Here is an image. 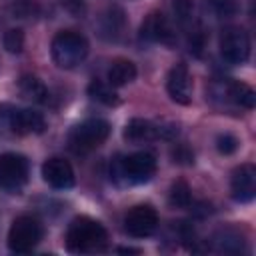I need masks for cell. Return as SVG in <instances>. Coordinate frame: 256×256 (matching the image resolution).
<instances>
[{
  "label": "cell",
  "instance_id": "cell-8",
  "mask_svg": "<svg viewBox=\"0 0 256 256\" xmlns=\"http://www.w3.org/2000/svg\"><path fill=\"white\" fill-rule=\"evenodd\" d=\"M250 36L238 26H228L220 34V56L228 64H244L250 58Z\"/></svg>",
  "mask_w": 256,
  "mask_h": 256
},
{
  "label": "cell",
  "instance_id": "cell-15",
  "mask_svg": "<svg viewBox=\"0 0 256 256\" xmlns=\"http://www.w3.org/2000/svg\"><path fill=\"white\" fill-rule=\"evenodd\" d=\"M42 178L48 186L56 188V190H66L74 186V170L70 166L68 160L64 158H48L42 164Z\"/></svg>",
  "mask_w": 256,
  "mask_h": 256
},
{
  "label": "cell",
  "instance_id": "cell-21",
  "mask_svg": "<svg viewBox=\"0 0 256 256\" xmlns=\"http://www.w3.org/2000/svg\"><path fill=\"white\" fill-rule=\"evenodd\" d=\"M88 96L100 104H106V106H116L120 102L118 94L114 92V86L106 84V82H100V80H92L90 86H88Z\"/></svg>",
  "mask_w": 256,
  "mask_h": 256
},
{
  "label": "cell",
  "instance_id": "cell-16",
  "mask_svg": "<svg viewBox=\"0 0 256 256\" xmlns=\"http://www.w3.org/2000/svg\"><path fill=\"white\" fill-rule=\"evenodd\" d=\"M126 14L120 6H108L100 16V36L106 40H120L126 30Z\"/></svg>",
  "mask_w": 256,
  "mask_h": 256
},
{
  "label": "cell",
  "instance_id": "cell-20",
  "mask_svg": "<svg viewBox=\"0 0 256 256\" xmlns=\"http://www.w3.org/2000/svg\"><path fill=\"white\" fill-rule=\"evenodd\" d=\"M18 90L26 100H32L38 104H48V100H50V92L44 86V82L30 74H26L18 80Z\"/></svg>",
  "mask_w": 256,
  "mask_h": 256
},
{
  "label": "cell",
  "instance_id": "cell-9",
  "mask_svg": "<svg viewBox=\"0 0 256 256\" xmlns=\"http://www.w3.org/2000/svg\"><path fill=\"white\" fill-rule=\"evenodd\" d=\"M178 134V128L174 124H158L152 120H144V118H132L126 128H124V140L140 144V142H150L156 138H164L170 140Z\"/></svg>",
  "mask_w": 256,
  "mask_h": 256
},
{
  "label": "cell",
  "instance_id": "cell-23",
  "mask_svg": "<svg viewBox=\"0 0 256 256\" xmlns=\"http://www.w3.org/2000/svg\"><path fill=\"white\" fill-rule=\"evenodd\" d=\"M208 4L218 18H232L240 10L238 0H208Z\"/></svg>",
  "mask_w": 256,
  "mask_h": 256
},
{
  "label": "cell",
  "instance_id": "cell-25",
  "mask_svg": "<svg viewBox=\"0 0 256 256\" xmlns=\"http://www.w3.org/2000/svg\"><path fill=\"white\" fill-rule=\"evenodd\" d=\"M238 138L234 136V134H230V132H224V134H220L218 138H216V148H218V152L220 154H224V156H228V154H234L236 150H238Z\"/></svg>",
  "mask_w": 256,
  "mask_h": 256
},
{
  "label": "cell",
  "instance_id": "cell-4",
  "mask_svg": "<svg viewBox=\"0 0 256 256\" xmlns=\"http://www.w3.org/2000/svg\"><path fill=\"white\" fill-rule=\"evenodd\" d=\"M156 172V158L150 152H132L120 156L112 166V176L122 178L126 184H144Z\"/></svg>",
  "mask_w": 256,
  "mask_h": 256
},
{
  "label": "cell",
  "instance_id": "cell-18",
  "mask_svg": "<svg viewBox=\"0 0 256 256\" xmlns=\"http://www.w3.org/2000/svg\"><path fill=\"white\" fill-rule=\"evenodd\" d=\"M224 92L228 96L230 102H234L240 108L252 110L256 104V92L252 86H248L246 82H238V80H230L224 84Z\"/></svg>",
  "mask_w": 256,
  "mask_h": 256
},
{
  "label": "cell",
  "instance_id": "cell-10",
  "mask_svg": "<svg viewBox=\"0 0 256 256\" xmlns=\"http://www.w3.org/2000/svg\"><path fill=\"white\" fill-rule=\"evenodd\" d=\"M28 160L16 152L0 154V188L20 190L28 180Z\"/></svg>",
  "mask_w": 256,
  "mask_h": 256
},
{
  "label": "cell",
  "instance_id": "cell-12",
  "mask_svg": "<svg viewBox=\"0 0 256 256\" xmlns=\"http://www.w3.org/2000/svg\"><path fill=\"white\" fill-rule=\"evenodd\" d=\"M140 38L146 42H158L164 46L176 44V30L162 12H150L140 26Z\"/></svg>",
  "mask_w": 256,
  "mask_h": 256
},
{
  "label": "cell",
  "instance_id": "cell-24",
  "mask_svg": "<svg viewBox=\"0 0 256 256\" xmlns=\"http://www.w3.org/2000/svg\"><path fill=\"white\" fill-rule=\"evenodd\" d=\"M2 44L4 48L10 52V54H18L22 52L24 48V32L20 28H10L4 32V38H2Z\"/></svg>",
  "mask_w": 256,
  "mask_h": 256
},
{
  "label": "cell",
  "instance_id": "cell-14",
  "mask_svg": "<svg viewBox=\"0 0 256 256\" xmlns=\"http://www.w3.org/2000/svg\"><path fill=\"white\" fill-rule=\"evenodd\" d=\"M230 194L240 204L254 200V196H256V168L252 164H240L232 172Z\"/></svg>",
  "mask_w": 256,
  "mask_h": 256
},
{
  "label": "cell",
  "instance_id": "cell-11",
  "mask_svg": "<svg viewBox=\"0 0 256 256\" xmlns=\"http://www.w3.org/2000/svg\"><path fill=\"white\" fill-rule=\"evenodd\" d=\"M158 228V212L150 204L132 206L124 216V230L134 238H146Z\"/></svg>",
  "mask_w": 256,
  "mask_h": 256
},
{
  "label": "cell",
  "instance_id": "cell-13",
  "mask_svg": "<svg viewBox=\"0 0 256 256\" xmlns=\"http://www.w3.org/2000/svg\"><path fill=\"white\" fill-rule=\"evenodd\" d=\"M166 90H168V96L172 98V102L176 104H190L192 100V78H190V72L186 68V64L178 62L170 68L168 76H166Z\"/></svg>",
  "mask_w": 256,
  "mask_h": 256
},
{
  "label": "cell",
  "instance_id": "cell-1",
  "mask_svg": "<svg viewBox=\"0 0 256 256\" xmlns=\"http://www.w3.org/2000/svg\"><path fill=\"white\" fill-rule=\"evenodd\" d=\"M108 242L106 228L90 218V216H76L66 230V248L74 254H92L102 252Z\"/></svg>",
  "mask_w": 256,
  "mask_h": 256
},
{
  "label": "cell",
  "instance_id": "cell-6",
  "mask_svg": "<svg viewBox=\"0 0 256 256\" xmlns=\"http://www.w3.org/2000/svg\"><path fill=\"white\" fill-rule=\"evenodd\" d=\"M42 240V224L32 214H22L14 218L8 230V248L14 254H28L32 252L38 242Z\"/></svg>",
  "mask_w": 256,
  "mask_h": 256
},
{
  "label": "cell",
  "instance_id": "cell-7",
  "mask_svg": "<svg viewBox=\"0 0 256 256\" xmlns=\"http://www.w3.org/2000/svg\"><path fill=\"white\" fill-rule=\"evenodd\" d=\"M174 14H176V20H178L182 32L186 34L190 52L194 56H202V50L206 46V32H204V26H202L196 6L190 0H176Z\"/></svg>",
  "mask_w": 256,
  "mask_h": 256
},
{
  "label": "cell",
  "instance_id": "cell-26",
  "mask_svg": "<svg viewBox=\"0 0 256 256\" xmlns=\"http://www.w3.org/2000/svg\"><path fill=\"white\" fill-rule=\"evenodd\" d=\"M172 158H174V162H178V164H192V162H194L192 150H190L188 146H184V144H178V146L172 150Z\"/></svg>",
  "mask_w": 256,
  "mask_h": 256
},
{
  "label": "cell",
  "instance_id": "cell-17",
  "mask_svg": "<svg viewBox=\"0 0 256 256\" xmlns=\"http://www.w3.org/2000/svg\"><path fill=\"white\" fill-rule=\"evenodd\" d=\"M212 248L220 254H240L246 248V240L238 228L228 226V228H220L212 236Z\"/></svg>",
  "mask_w": 256,
  "mask_h": 256
},
{
  "label": "cell",
  "instance_id": "cell-19",
  "mask_svg": "<svg viewBox=\"0 0 256 256\" xmlns=\"http://www.w3.org/2000/svg\"><path fill=\"white\" fill-rule=\"evenodd\" d=\"M106 78H108V84L114 86V88L126 86L128 82H132L136 78V64L126 60V58H118L110 64Z\"/></svg>",
  "mask_w": 256,
  "mask_h": 256
},
{
  "label": "cell",
  "instance_id": "cell-3",
  "mask_svg": "<svg viewBox=\"0 0 256 256\" xmlns=\"http://www.w3.org/2000/svg\"><path fill=\"white\" fill-rule=\"evenodd\" d=\"M110 136V124L102 118H88L76 124L68 134V146L74 154H88Z\"/></svg>",
  "mask_w": 256,
  "mask_h": 256
},
{
  "label": "cell",
  "instance_id": "cell-2",
  "mask_svg": "<svg viewBox=\"0 0 256 256\" xmlns=\"http://www.w3.org/2000/svg\"><path fill=\"white\" fill-rule=\"evenodd\" d=\"M50 52H52V60L58 68L70 70V68H76L86 58L88 42L82 34H78L74 30H62L52 38Z\"/></svg>",
  "mask_w": 256,
  "mask_h": 256
},
{
  "label": "cell",
  "instance_id": "cell-5",
  "mask_svg": "<svg viewBox=\"0 0 256 256\" xmlns=\"http://www.w3.org/2000/svg\"><path fill=\"white\" fill-rule=\"evenodd\" d=\"M46 128V120L40 112L30 108H0V130H6L16 136L28 134H42Z\"/></svg>",
  "mask_w": 256,
  "mask_h": 256
},
{
  "label": "cell",
  "instance_id": "cell-27",
  "mask_svg": "<svg viewBox=\"0 0 256 256\" xmlns=\"http://www.w3.org/2000/svg\"><path fill=\"white\" fill-rule=\"evenodd\" d=\"M122 254H138L140 250H134V248H120Z\"/></svg>",
  "mask_w": 256,
  "mask_h": 256
},
{
  "label": "cell",
  "instance_id": "cell-22",
  "mask_svg": "<svg viewBox=\"0 0 256 256\" xmlns=\"http://www.w3.org/2000/svg\"><path fill=\"white\" fill-rule=\"evenodd\" d=\"M168 202H170V206H174V208H188L190 202H192L190 186H188L184 180H176V182L170 186Z\"/></svg>",
  "mask_w": 256,
  "mask_h": 256
}]
</instances>
